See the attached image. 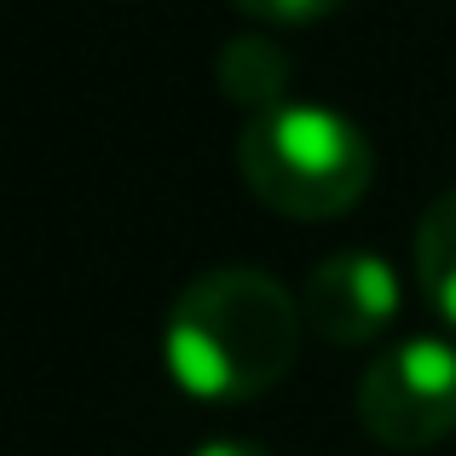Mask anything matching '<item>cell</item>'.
I'll return each instance as SVG.
<instances>
[{"label":"cell","instance_id":"cell-1","mask_svg":"<svg viewBox=\"0 0 456 456\" xmlns=\"http://www.w3.org/2000/svg\"><path fill=\"white\" fill-rule=\"evenodd\" d=\"M306 312L272 272L214 266L174 295L162 323V364L202 404H243L278 387L301 358Z\"/></svg>","mask_w":456,"mask_h":456},{"label":"cell","instance_id":"cell-2","mask_svg":"<svg viewBox=\"0 0 456 456\" xmlns=\"http://www.w3.org/2000/svg\"><path fill=\"white\" fill-rule=\"evenodd\" d=\"M237 174L283 220H335L376 179V151L353 116L330 104H278L248 116L237 139Z\"/></svg>","mask_w":456,"mask_h":456},{"label":"cell","instance_id":"cell-3","mask_svg":"<svg viewBox=\"0 0 456 456\" xmlns=\"http://www.w3.org/2000/svg\"><path fill=\"white\" fill-rule=\"evenodd\" d=\"M358 422L387 451H428L456 434V346L404 335L358 376Z\"/></svg>","mask_w":456,"mask_h":456},{"label":"cell","instance_id":"cell-4","mask_svg":"<svg viewBox=\"0 0 456 456\" xmlns=\"http://www.w3.org/2000/svg\"><path fill=\"white\" fill-rule=\"evenodd\" d=\"M399 306H404V289L393 278V266L381 255H364V248L330 255L323 266H312L301 289L306 330H318L335 346H364L376 335H387L399 323Z\"/></svg>","mask_w":456,"mask_h":456},{"label":"cell","instance_id":"cell-5","mask_svg":"<svg viewBox=\"0 0 456 456\" xmlns=\"http://www.w3.org/2000/svg\"><path fill=\"white\" fill-rule=\"evenodd\" d=\"M416 289L428 312L456 330V191H445L416 225Z\"/></svg>","mask_w":456,"mask_h":456},{"label":"cell","instance_id":"cell-6","mask_svg":"<svg viewBox=\"0 0 456 456\" xmlns=\"http://www.w3.org/2000/svg\"><path fill=\"white\" fill-rule=\"evenodd\" d=\"M283 81H289V64H283V53L272 41H260V35H243V41H225L220 53V87L225 99L248 104L255 116L278 110L283 99Z\"/></svg>","mask_w":456,"mask_h":456},{"label":"cell","instance_id":"cell-7","mask_svg":"<svg viewBox=\"0 0 456 456\" xmlns=\"http://www.w3.org/2000/svg\"><path fill=\"white\" fill-rule=\"evenodd\" d=\"M232 6L260 23H312V18H330L341 0H232Z\"/></svg>","mask_w":456,"mask_h":456},{"label":"cell","instance_id":"cell-8","mask_svg":"<svg viewBox=\"0 0 456 456\" xmlns=\"http://www.w3.org/2000/svg\"><path fill=\"white\" fill-rule=\"evenodd\" d=\"M191 456H266V451L255 439H208V445H197Z\"/></svg>","mask_w":456,"mask_h":456}]
</instances>
